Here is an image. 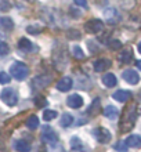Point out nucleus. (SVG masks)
Wrapping results in <instances>:
<instances>
[{
	"label": "nucleus",
	"mask_w": 141,
	"mask_h": 152,
	"mask_svg": "<svg viewBox=\"0 0 141 152\" xmlns=\"http://www.w3.org/2000/svg\"><path fill=\"white\" fill-rule=\"evenodd\" d=\"M104 115L107 116L108 119L115 120L118 118V115H119V111H118L116 107H113V105H108V107L104 109Z\"/></svg>",
	"instance_id": "nucleus-19"
},
{
	"label": "nucleus",
	"mask_w": 141,
	"mask_h": 152,
	"mask_svg": "<svg viewBox=\"0 0 141 152\" xmlns=\"http://www.w3.org/2000/svg\"><path fill=\"white\" fill-rule=\"evenodd\" d=\"M102 83H104V86H107V87H115L118 83V79L113 73H105V75L102 76Z\"/></svg>",
	"instance_id": "nucleus-17"
},
{
	"label": "nucleus",
	"mask_w": 141,
	"mask_h": 152,
	"mask_svg": "<svg viewBox=\"0 0 141 152\" xmlns=\"http://www.w3.org/2000/svg\"><path fill=\"white\" fill-rule=\"evenodd\" d=\"M0 100L3 101L7 107H14V105H17V102H18V94H17V91L14 88L6 87L0 93Z\"/></svg>",
	"instance_id": "nucleus-3"
},
{
	"label": "nucleus",
	"mask_w": 141,
	"mask_h": 152,
	"mask_svg": "<svg viewBox=\"0 0 141 152\" xmlns=\"http://www.w3.org/2000/svg\"><path fill=\"white\" fill-rule=\"evenodd\" d=\"M104 29V22L100 20H90L89 22L85 24V31L87 33L96 35V33H101Z\"/></svg>",
	"instance_id": "nucleus-5"
},
{
	"label": "nucleus",
	"mask_w": 141,
	"mask_h": 152,
	"mask_svg": "<svg viewBox=\"0 0 141 152\" xmlns=\"http://www.w3.org/2000/svg\"><path fill=\"white\" fill-rule=\"evenodd\" d=\"M57 111H54V109H46L45 112H43V119L46 120V122H50V120L56 119L57 118Z\"/></svg>",
	"instance_id": "nucleus-24"
},
{
	"label": "nucleus",
	"mask_w": 141,
	"mask_h": 152,
	"mask_svg": "<svg viewBox=\"0 0 141 152\" xmlns=\"http://www.w3.org/2000/svg\"><path fill=\"white\" fill-rule=\"evenodd\" d=\"M26 126H28V129H31V130H35V129L39 127V119H37V116H31V118L26 120Z\"/></svg>",
	"instance_id": "nucleus-25"
},
{
	"label": "nucleus",
	"mask_w": 141,
	"mask_h": 152,
	"mask_svg": "<svg viewBox=\"0 0 141 152\" xmlns=\"http://www.w3.org/2000/svg\"><path fill=\"white\" fill-rule=\"evenodd\" d=\"M69 145H71L72 152H87L86 145L83 144V141H82L77 136L71 137V140H69Z\"/></svg>",
	"instance_id": "nucleus-9"
},
{
	"label": "nucleus",
	"mask_w": 141,
	"mask_h": 152,
	"mask_svg": "<svg viewBox=\"0 0 141 152\" xmlns=\"http://www.w3.org/2000/svg\"><path fill=\"white\" fill-rule=\"evenodd\" d=\"M18 47H20V50H22V51H32V48H33V44L29 42L26 37H22V39L18 40Z\"/></svg>",
	"instance_id": "nucleus-20"
},
{
	"label": "nucleus",
	"mask_w": 141,
	"mask_h": 152,
	"mask_svg": "<svg viewBox=\"0 0 141 152\" xmlns=\"http://www.w3.org/2000/svg\"><path fill=\"white\" fill-rule=\"evenodd\" d=\"M136 119H137V107L136 104H130L127 108H125L123 115H122L121 120V132L126 133L130 132L136 124Z\"/></svg>",
	"instance_id": "nucleus-1"
},
{
	"label": "nucleus",
	"mask_w": 141,
	"mask_h": 152,
	"mask_svg": "<svg viewBox=\"0 0 141 152\" xmlns=\"http://www.w3.org/2000/svg\"><path fill=\"white\" fill-rule=\"evenodd\" d=\"M29 75V68L24 62H20V61H15L10 65V76H12L15 80L21 82V80H25L26 76Z\"/></svg>",
	"instance_id": "nucleus-2"
},
{
	"label": "nucleus",
	"mask_w": 141,
	"mask_h": 152,
	"mask_svg": "<svg viewBox=\"0 0 141 152\" xmlns=\"http://www.w3.org/2000/svg\"><path fill=\"white\" fill-rule=\"evenodd\" d=\"M125 142L129 148L138 149V148H141V136H138V134H132V136H129L126 138Z\"/></svg>",
	"instance_id": "nucleus-13"
},
{
	"label": "nucleus",
	"mask_w": 141,
	"mask_h": 152,
	"mask_svg": "<svg viewBox=\"0 0 141 152\" xmlns=\"http://www.w3.org/2000/svg\"><path fill=\"white\" fill-rule=\"evenodd\" d=\"M112 98L113 100H116L118 102H126L127 100L132 98V93L127 91V90H118V91L113 93Z\"/></svg>",
	"instance_id": "nucleus-15"
},
{
	"label": "nucleus",
	"mask_w": 141,
	"mask_h": 152,
	"mask_svg": "<svg viewBox=\"0 0 141 152\" xmlns=\"http://www.w3.org/2000/svg\"><path fill=\"white\" fill-rule=\"evenodd\" d=\"M0 26H1L4 31H11V29L14 28V22H12L11 18L4 17V18H0Z\"/></svg>",
	"instance_id": "nucleus-22"
},
{
	"label": "nucleus",
	"mask_w": 141,
	"mask_h": 152,
	"mask_svg": "<svg viewBox=\"0 0 141 152\" xmlns=\"http://www.w3.org/2000/svg\"><path fill=\"white\" fill-rule=\"evenodd\" d=\"M42 140L45 141V142H47V144H56L57 141H58V136H57L56 132L51 127L47 126L42 132Z\"/></svg>",
	"instance_id": "nucleus-7"
},
{
	"label": "nucleus",
	"mask_w": 141,
	"mask_h": 152,
	"mask_svg": "<svg viewBox=\"0 0 141 152\" xmlns=\"http://www.w3.org/2000/svg\"><path fill=\"white\" fill-rule=\"evenodd\" d=\"M11 80V76L6 72H0V83L1 84H7Z\"/></svg>",
	"instance_id": "nucleus-28"
},
{
	"label": "nucleus",
	"mask_w": 141,
	"mask_h": 152,
	"mask_svg": "<svg viewBox=\"0 0 141 152\" xmlns=\"http://www.w3.org/2000/svg\"><path fill=\"white\" fill-rule=\"evenodd\" d=\"M73 123V116L71 113H64L61 116V120H60V126L61 127H69L71 124Z\"/></svg>",
	"instance_id": "nucleus-21"
},
{
	"label": "nucleus",
	"mask_w": 141,
	"mask_h": 152,
	"mask_svg": "<svg viewBox=\"0 0 141 152\" xmlns=\"http://www.w3.org/2000/svg\"><path fill=\"white\" fill-rule=\"evenodd\" d=\"M76 6H80V7H86L87 6V0H73Z\"/></svg>",
	"instance_id": "nucleus-32"
},
{
	"label": "nucleus",
	"mask_w": 141,
	"mask_h": 152,
	"mask_svg": "<svg viewBox=\"0 0 141 152\" xmlns=\"http://www.w3.org/2000/svg\"><path fill=\"white\" fill-rule=\"evenodd\" d=\"M50 82H51V77H50V76L40 75V76H36V77L33 79L32 84L36 88H43V87H46V86H48V84H50Z\"/></svg>",
	"instance_id": "nucleus-14"
},
{
	"label": "nucleus",
	"mask_w": 141,
	"mask_h": 152,
	"mask_svg": "<svg viewBox=\"0 0 141 152\" xmlns=\"http://www.w3.org/2000/svg\"><path fill=\"white\" fill-rule=\"evenodd\" d=\"M137 48H138V53H140V54H141V42H140V43H138Z\"/></svg>",
	"instance_id": "nucleus-34"
},
{
	"label": "nucleus",
	"mask_w": 141,
	"mask_h": 152,
	"mask_svg": "<svg viewBox=\"0 0 141 152\" xmlns=\"http://www.w3.org/2000/svg\"><path fill=\"white\" fill-rule=\"evenodd\" d=\"M109 66H111V60H108V58H100V60L94 61L93 64V68L96 72H104Z\"/></svg>",
	"instance_id": "nucleus-12"
},
{
	"label": "nucleus",
	"mask_w": 141,
	"mask_h": 152,
	"mask_svg": "<svg viewBox=\"0 0 141 152\" xmlns=\"http://www.w3.org/2000/svg\"><path fill=\"white\" fill-rule=\"evenodd\" d=\"M8 46L7 43H4L3 40H0V57H4V56H7L8 54Z\"/></svg>",
	"instance_id": "nucleus-26"
},
{
	"label": "nucleus",
	"mask_w": 141,
	"mask_h": 152,
	"mask_svg": "<svg viewBox=\"0 0 141 152\" xmlns=\"http://www.w3.org/2000/svg\"><path fill=\"white\" fill-rule=\"evenodd\" d=\"M108 46H109L111 50H119V48L122 47V43L119 42V40H111Z\"/></svg>",
	"instance_id": "nucleus-29"
},
{
	"label": "nucleus",
	"mask_w": 141,
	"mask_h": 152,
	"mask_svg": "<svg viewBox=\"0 0 141 152\" xmlns=\"http://www.w3.org/2000/svg\"><path fill=\"white\" fill-rule=\"evenodd\" d=\"M137 68L141 71V60H138V61H137Z\"/></svg>",
	"instance_id": "nucleus-33"
},
{
	"label": "nucleus",
	"mask_w": 141,
	"mask_h": 152,
	"mask_svg": "<svg viewBox=\"0 0 141 152\" xmlns=\"http://www.w3.org/2000/svg\"><path fill=\"white\" fill-rule=\"evenodd\" d=\"M93 136L100 144H108L111 138H112V134L108 129L105 127H97L93 130Z\"/></svg>",
	"instance_id": "nucleus-4"
},
{
	"label": "nucleus",
	"mask_w": 141,
	"mask_h": 152,
	"mask_svg": "<svg viewBox=\"0 0 141 152\" xmlns=\"http://www.w3.org/2000/svg\"><path fill=\"white\" fill-rule=\"evenodd\" d=\"M122 77L129 84H137L140 82V76H138V73L134 69H126V71H123Z\"/></svg>",
	"instance_id": "nucleus-8"
},
{
	"label": "nucleus",
	"mask_w": 141,
	"mask_h": 152,
	"mask_svg": "<svg viewBox=\"0 0 141 152\" xmlns=\"http://www.w3.org/2000/svg\"><path fill=\"white\" fill-rule=\"evenodd\" d=\"M104 18L107 22L115 25L121 21V14H119V11H118L116 8L108 7V8H105V11H104Z\"/></svg>",
	"instance_id": "nucleus-6"
},
{
	"label": "nucleus",
	"mask_w": 141,
	"mask_h": 152,
	"mask_svg": "<svg viewBox=\"0 0 141 152\" xmlns=\"http://www.w3.org/2000/svg\"><path fill=\"white\" fill-rule=\"evenodd\" d=\"M66 105L71 107V108H80L83 105V97L79 96V94H71V96L66 98Z\"/></svg>",
	"instance_id": "nucleus-11"
},
{
	"label": "nucleus",
	"mask_w": 141,
	"mask_h": 152,
	"mask_svg": "<svg viewBox=\"0 0 141 152\" xmlns=\"http://www.w3.org/2000/svg\"><path fill=\"white\" fill-rule=\"evenodd\" d=\"M72 54H73L75 58H77V60H83V58L86 57V54L83 53V50H82L77 44H75V46L72 47Z\"/></svg>",
	"instance_id": "nucleus-23"
},
{
	"label": "nucleus",
	"mask_w": 141,
	"mask_h": 152,
	"mask_svg": "<svg viewBox=\"0 0 141 152\" xmlns=\"http://www.w3.org/2000/svg\"><path fill=\"white\" fill-rule=\"evenodd\" d=\"M68 37L69 39H79V37H80V33H77L75 29H72V31L68 32Z\"/></svg>",
	"instance_id": "nucleus-31"
},
{
	"label": "nucleus",
	"mask_w": 141,
	"mask_h": 152,
	"mask_svg": "<svg viewBox=\"0 0 141 152\" xmlns=\"http://www.w3.org/2000/svg\"><path fill=\"white\" fill-rule=\"evenodd\" d=\"M26 31H28L31 35H39L42 29L40 28H36V26H28V28H26Z\"/></svg>",
	"instance_id": "nucleus-30"
},
{
	"label": "nucleus",
	"mask_w": 141,
	"mask_h": 152,
	"mask_svg": "<svg viewBox=\"0 0 141 152\" xmlns=\"http://www.w3.org/2000/svg\"><path fill=\"white\" fill-rule=\"evenodd\" d=\"M127 148H129V147L126 145L125 141H119V142L115 145V149L119 151V152H127Z\"/></svg>",
	"instance_id": "nucleus-27"
},
{
	"label": "nucleus",
	"mask_w": 141,
	"mask_h": 152,
	"mask_svg": "<svg viewBox=\"0 0 141 152\" xmlns=\"http://www.w3.org/2000/svg\"><path fill=\"white\" fill-rule=\"evenodd\" d=\"M72 84H73L72 79H71L69 76H64V77L57 83V90L61 91V93H66V91H69V90L72 88Z\"/></svg>",
	"instance_id": "nucleus-10"
},
{
	"label": "nucleus",
	"mask_w": 141,
	"mask_h": 152,
	"mask_svg": "<svg viewBox=\"0 0 141 152\" xmlns=\"http://www.w3.org/2000/svg\"><path fill=\"white\" fill-rule=\"evenodd\" d=\"M14 148H15L18 152H29L32 149V147H31V144H29L28 141L17 140L15 142H14Z\"/></svg>",
	"instance_id": "nucleus-16"
},
{
	"label": "nucleus",
	"mask_w": 141,
	"mask_h": 152,
	"mask_svg": "<svg viewBox=\"0 0 141 152\" xmlns=\"http://www.w3.org/2000/svg\"><path fill=\"white\" fill-rule=\"evenodd\" d=\"M132 57H133V51H132V48H123L122 53L119 54V61H121L122 64H127L132 61Z\"/></svg>",
	"instance_id": "nucleus-18"
}]
</instances>
